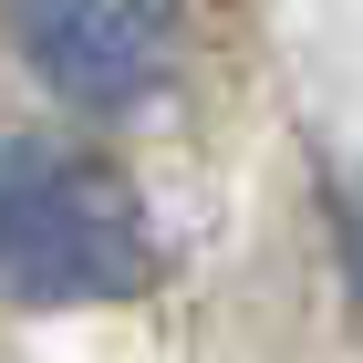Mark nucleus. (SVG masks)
Masks as SVG:
<instances>
[{
    "instance_id": "1",
    "label": "nucleus",
    "mask_w": 363,
    "mask_h": 363,
    "mask_svg": "<svg viewBox=\"0 0 363 363\" xmlns=\"http://www.w3.org/2000/svg\"><path fill=\"white\" fill-rule=\"evenodd\" d=\"M156 250L125 177L52 135H0V291L31 311H84L145 291Z\"/></svg>"
},
{
    "instance_id": "2",
    "label": "nucleus",
    "mask_w": 363,
    "mask_h": 363,
    "mask_svg": "<svg viewBox=\"0 0 363 363\" xmlns=\"http://www.w3.org/2000/svg\"><path fill=\"white\" fill-rule=\"evenodd\" d=\"M11 42L73 114H135L177 73V0H11Z\"/></svg>"
}]
</instances>
